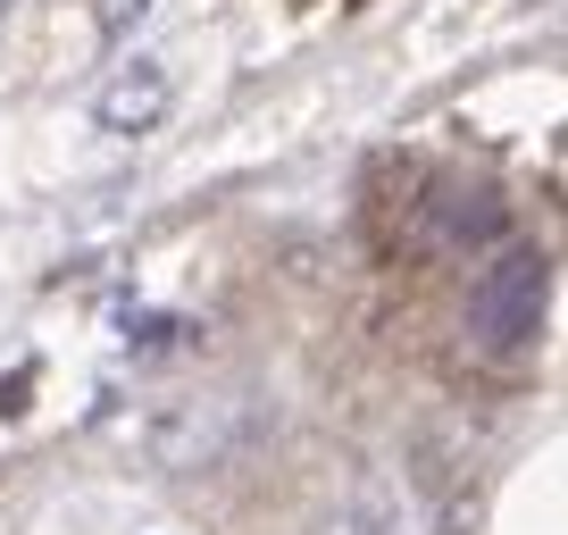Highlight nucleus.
Masks as SVG:
<instances>
[{
    "label": "nucleus",
    "mask_w": 568,
    "mask_h": 535,
    "mask_svg": "<svg viewBox=\"0 0 568 535\" xmlns=\"http://www.w3.org/2000/svg\"><path fill=\"white\" fill-rule=\"evenodd\" d=\"M551 319V251L535 243H510L477 268V285H468V343L485 360H518Z\"/></svg>",
    "instance_id": "f257e3e1"
},
{
    "label": "nucleus",
    "mask_w": 568,
    "mask_h": 535,
    "mask_svg": "<svg viewBox=\"0 0 568 535\" xmlns=\"http://www.w3.org/2000/svg\"><path fill=\"white\" fill-rule=\"evenodd\" d=\"M168 109H176V68H168V59H151V51L125 59V68L109 75L101 92H92V125H101V134H118V143L151 134Z\"/></svg>",
    "instance_id": "f03ea898"
},
{
    "label": "nucleus",
    "mask_w": 568,
    "mask_h": 535,
    "mask_svg": "<svg viewBox=\"0 0 568 535\" xmlns=\"http://www.w3.org/2000/svg\"><path fill=\"white\" fill-rule=\"evenodd\" d=\"M234 444H243L234 402H184V411H168L160 427H151V461L160 468H217Z\"/></svg>",
    "instance_id": "7ed1b4c3"
},
{
    "label": "nucleus",
    "mask_w": 568,
    "mask_h": 535,
    "mask_svg": "<svg viewBox=\"0 0 568 535\" xmlns=\"http://www.w3.org/2000/svg\"><path fill=\"white\" fill-rule=\"evenodd\" d=\"M501 226H510V210H501V193H485V184H444L435 210H426V234L444 251H485V243H501Z\"/></svg>",
    "instance_id": "20e7f679"
},
{
    "label": "nucleus",
    "mask_w": 568,
    "mask_h": 535,
    "mask_svg": "<svg viewBox=\"0 0 568 535\" xmlns=\"http://www.w3.org/2000/svg\"><path fill=\"white\" fill-rule=\"evenodd\" d=\"M326 535H418V511H409V494H402V485H385V477H359L352 494L335 502Z\"/></svg>",
    "instance_id": "39448f33"
},
{
    "label": "nucleus",
    "mask_w": 568,
    "mask_h": 535,
    "mask_svg": "<svg viewBox=\"0 0 568 535\" xmlns=\"http://www.w3.org/2000/svg\"><path fill=\"white\" fill-rule=\"evenodd\" d=\"M92 9H101V34H134V18L151 0H92Z\"/></svg>",
    "instance_id": "423d86ee"
}]
</instances>
